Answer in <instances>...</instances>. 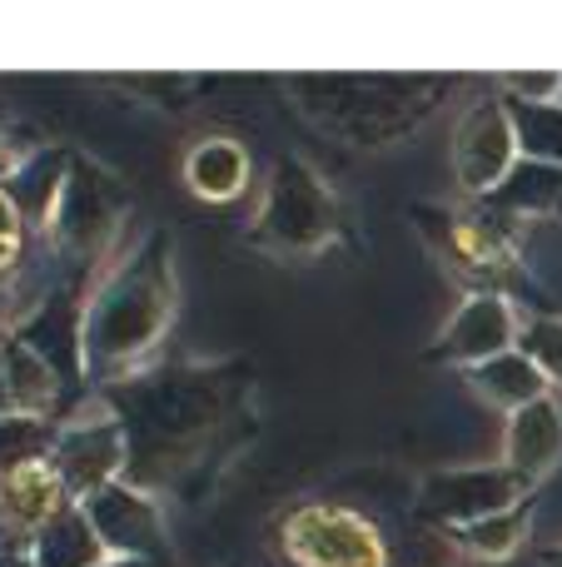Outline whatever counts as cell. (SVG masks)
Wrapping results in <instances>:
<instances>
[{
	"label": "cell",
	"mask_w": 562,
	"mask_h": 567,
	"mask_svg": "<svg viewBox=\"0 0 562 567\" xmlns=\"http://www.w3.org/2000/svg\"><path fill=\"white\" fill-rule=\"evenodd\" d=\"M518 349L538 363V373H543L548 383L562 389V319L558 313H533V319H523V329H518Z\"/></svg>",
	"instance_id": "cell-22"
},
{
	"label": "cell",
	"mask_w": 562,
	"mask_h": 567,
	"mask_svg": "<svg viewBox=\"0 0 562 567\" xmlns=\"http://www.w3.org/2000/svg\"><path fill=\"white\" fill-rule=\"evenodd\" d=\"M100 567H165V563H125V558H110V563H100Z\"/></svg>",
	"instance_id": "cell-27"
},
{
	"label": "cell",
	"mask_w": 562,
	"mask_h": 567,
	"mask_svg": "<svg viewBox=\"0 0 562 567\" xmlns=\"http://www.w3.org/2000/svg\"><path fill=\"white\" fill-rule=\"evenodd\" d=\"M169 319H175V259L169 239H145L80 313V363L100 379H125L159 349Z\"/></svg>",
	"instance_id": "cell-1"
},
{
	"label": "cell",
	"mask_w": 562,
	"mask_h": 567,
	"mask_svg": "<svg viewBox=\"0 0 562 567\" xmlns=\"http://www.w3.org/2000/svg\"><path fill=\"white\" fill-rule=\"evenodd\" d=\"M488 209L508 219H523V215H558L562 209V169L543 165V159H518V169L483 199Z\"/></svg>",
	"instance_id": "cell-17"
},
{
	"label": "cell",
	"mask_w": 562,
	"mask_h": 567,
	"mask_svg": "<svg viewBox=\"0 0 562 567\" xmlns=\"http://www.w3.org/2000/svg\"><path fill=\"white\" fill-rule=\"evenodd\" d=\"M304 120L324 135L358 150H384L408 140L438 105L448 100L454 80L434 75H294L284 80Z\"/></svg>",
	"instance_id": "cell-2"
},
{
	"label": "cell",
	"mask_w": 562,
	"mask_h": 567,
	"mask_svg": "<svg viewBox=\"0 0 562 567\" xmlns=\"http://www.w3.org/2000/svg\"><path fill=\"white\" fill-rule=\"evenodd\" d=\"M428 235H434V245H444V259L458 275L473 279V289H493V279L513 275V265H518L508 215H498L488 205L478 215H438Z\"/></svg>",
	"instance_id": "cell-12"
},
{
	"label": "cell",
	"mask_w": 562,
	"mask_h": 567,
	"mask_svg": "<svg viewBox=\"0 0 562 567\" xmlns=\"http://www.w3.org/2000/svg\"><path fill=\"white\" fill-rule=\"evenodd\" d=\"M50 463H55V473L65 478V493H70V498L85 503L90 493H100V488H110V483L125 478V468H129L125 429H119L115 413L75 419L70 429L55 433Z\"/></svg>",
	"instance_id": "cell-9"
},
{
	"label": "cell",
	"mask_w": 562,
	"mask_h": 567,
	"mask_svg": "<svg viewBox=\"0 0 562 567\" xmlns=\"http://www.w3.org/2000/svg\"><path fill=\"white\" fill-rule=\"evenodd\" d=\"M119 215H125V195L115 189V179H105L95 165H70L65 185L55 195V209H50V235L60 239L75 255H95L110 235L119 229Z\"/></svg>",
	"instance_id": "cell-10"
},
{
	"label": "cell",
	"mask_w": 562,
	"mask_h": 567,
	"mask_svg": "<svg viewBox=\"0 0 562 567\" xmlns=\"http://www.w3.org/2000/svg\"><path fill=\"white\" fill-rule=\"evenodd\" d=\"M20 165V155H10V145H6V135H0V179H10V169Z\"/></svg>",
	"instance_id": "cell-24"
},
{
	"label": "cell",
	"mask_w": 562,
	"mask_h": 567,
	"mask_svg": "<svg viewBox=\"0 0 562 567\" xmlns=\"http://www.w3.org/2000/svg\"><path fill=\"white\" fill-rule=\"evenodd\" d=\"M20 245H25V215L10 199V189L0 185V275H10L20 259Z\"/></svg>",
	"instance_id": "cell-23"
},
{
	"label": "cell",
	"mask_w": 562,
	"mask_h": 567,
	"mask_svg": "<svg viewBox=\"0 0 562 567\" xmlns=\"http://www.w3.org/2000/svg\"><path fill=\"white\" fill-rule=\"evenodd\" d=\"M518 309L503 299L498 289H468L464 303L454 309L448 329L434 339L428 349V363H454V369H478V363L498 359V353H513L518 349Z\"/></svg>",
	"instance_id": "cell-8"
},
{
	"label": "cell",
	"mask_w": 562,
	"mask_h": 567,
	"mask_svg": "<svg viewBox=\"0 0 562 567\" xmlns=\"http://www.w3.org/2000/svg\"><path fill=\"white\" fill-rule=\"evenodd\" d=\"M0 373H6V389H10V409L15 413H35L45 419L60 399V379L50 369L45 349L25 339V333H6L0 339Z\"/></svg>",
	"instance_id": "cell-15"
},
{
	"label": "cell",
	"mask_w": 562,
	"mask_h": 567,
	"mask_svg": "<svg viewBox=\"0 0 562 567\" xmlns=\"http://www.w3.org/2000/svg\"><path fill=\"white\" fill-rule=\"evenodd\" d=\"M464 379H468V389H473L478 399L493 403V409H503V413H518V409H528V403H538V399L553 393V383L538 373V363L528 359L523 349L498 353V359L468 369Z\"/></svg>",
	"instance_id": "cell-16"
},
{
	"label": "cell",
	"mask_w": 562,
	"mask_h": 567,
	"mask_svg": "<svg viewBox=\"0 0 562 567\" xmlns=\"http://www.w3.org/2000/svg\"><path fill=\"white\" fill-rule=\"evenodd\" d=\"M70 503L75 498L65 493V478L55 473L50 458L0 473V553H30L40 528L50 518H60Z\"/></svg>",
	"instance_id": "cell-11"
},
{
	"label": "cell",
	"mask_w": 562,
	"mask_h": 567,
	"mask_svg": "<svg viewBox=\"0 0 562 567\" xmlns=\"http://www.w3.org/2000/svg\"><path fill=\"white\" fill-rule=\"evenodd\" d=\"M523 150H518V130L513 115H508V100L503 95H483L478 105L464 110L454 130V179L468 199L483 205L498 185L518 169Z\"/></svg>",
	"instance_id": "cell-6"
},
{
	"label": "cell",
	"mask_w": 562,
	"mask_h": 567,
	"mask_svg": "<svg viewBox=\"0 0 562 567\" xmlns=\"http://www.w3.org/2000/svg\"><path fill=\"white\" fill-rule=\"evenodd\" d=\"M279 553L294 567H388V543L364 513L304 503L279 518Z\"/></svg>",
	"instance_id": "cell-4"
},
{
	"label": "cell",
	"mask_w": 562,
	"mask_h": 567,
	"mask_svg": "<svg viewBox=\"0 0 562 567\" xmlns=\"http://www.w3.org/2000/svg\"><path fill=\"white\" fill-rule=\"evenodd\" d=\"M508 115H513L523 159H543V165L562 169V100H548V105H523V100H508Z\"/></svg>",
	"instance_id": "cell-20"
},
{
	"label": "cell",
	"mask_w": 562,
	"mask_h": 567,
	"mask_svg": "<svg viewBox=\"0 0 562 567\" xmlns=\"http://www.w3.org/2000/svg\"><path fill=\"white\" fill-rule=\"evenodd\" d=\"M30 558H35V567H100V563H110V553L100 548L80 503H70L60 518H50L40 528V538L30 543Z\"/></svg>",
	"instance_id": "cell-18"
},
{
	"label": "cell",
	"mask_w": 562,
	"mask_h": 567,
	"mask_svg": "<svg viewBox=\"0 0 562 567\" xmlns=\"http://www.w3.org/2000/svg\"><path fill=\"white\" fill-rule=\"evenodd\" d=\"M528 498V483L518 478L508 463H488V468H438L418 483V518L434 523V528L464 533L478 518H493V513L513 508Z\"/></svg>",
	"instance_id": "cell-5"
},
{
	"label": "cell",
	"mask_w": 562,
	"mask_h": 567,
	"mask_svg": "<svg viewBox=\"0 0 562 567\" xmlns=\"http://www.w3.org/2000/svg\"><path fill=\"white\" fill-rule=\"evenodd\" d=\"M0 567H35L30 553H0Z\"/></svg>",
	"instance_id": "cell-25"
},
{
	"label": "cell",
	"mask_w": 562,
	"mask_h": 567,
	"mask_svg": "<svg viewBox=\"0 0 562 567\" xmlns=\"http://www.w3.org/2000/svg\"><path fill=\"white\" fill-rule=\"evenodd\" d=\"M339 235H344V205L334 185L304 155H284L249 215V245H259L264 255L304 259L329 249Z\"/></svg>",
	"instance_id": "cell-3"
},
{
	"label": "cell",
	"mask_w": 562,
	"mask_h": 567,
	"mask_svg": "<svg viewBox=\"0 0 562 567\" xmlns=\"http://www.w3.org/2000/svg\"><path fill=\"white\" fill-rule=\"evenodd\" d=\"M185 189L205 205H235L249 189V150L229 135H205L185 150Z\"/></svg>",
	"instance_id": "cell-14"
},
{
	"label": "cell",
	"mask_w": 562,
	"mask_h": 567,
	"mask_svg": "<svg viewBox=\"0 0 562 567\" xmlns=\"http://www.w3.org/2000/svg\"><path fill=\"white\" fill-rule=\"evenodd\" d=\"M538 567H562V543H558V548H543V553H538Z\"/></svg>",
	"instance_id": "cell-26"
},
{
	"label": "cell",
	"mask_w": 562,
	"mask_h": 567,
	"mask_svg": "<svg viewBox=\"0 0 562 567\" xmlns=\"http://www.w3.org/2000/svg\"><path fill=\"white\" fill-rule=\"evenodd\" d=\"M503 463L528 483V488H538V483L562 463V403L553 393L528 403V409H518V413H508Z\"/></svg>",
	"instance_id": "cell-13"
},
{
	"label": "cell",
	"mask_w": 562,
	"mask_h": 567,
	"mask_svg": "<svg viewBox=\"0 0 562 567\" xmlns=\"http://www.w3.org/2000/svg\"><path fill=\"white\" fill-rule=\"evenodd\" d=\"M528 528H533V508H528V498H523V503H513V508L493 513V518H478L473 528L454 533V538L464 543L468 558H478V563H508V558H518V548L528 543Z\"/></svg>",
	"instance_id": "cell-19"
},
{
	"label": "cell",
	"mask_w": 562,
	"mask_h": 567,
	"mask_svg": "<svg viewBox=\"0 0 562 567\" xmlns=\"http://www.w3.org/2000/svg\"><path fill=\"white\" fill-rule=\"evenodd\" d=\"M50 449H55V433H50L45 419H35V413H0V473L50 458Z\"/></svg>",
	"instance_id": "cell-21"
},
{
	"label": "cell",
	"mask_w": 562,
	"mask_h": 567,
	"mask_svg": "<svg viewBox=\"0 0 562 567\" xmlns=\"http://www.w3.org/2000/svg\"><path fill=\"white\" fill-rule=\"evenodd\" d=\"M80 513L90 518L100 548L110 558L125 563H165L169 567V533H165V513H159L155 493L135 488V483H110V488L90 493L80 503Z\"/></svg>",
	"instance_id": "cell-7"
}]
</instances>
